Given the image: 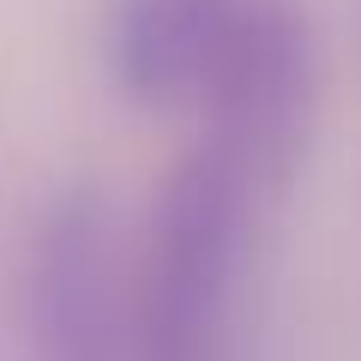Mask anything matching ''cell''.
Wrapping results in <instances>:
<instances>
[{
    "instance_id": "4",
    "label": "cell",
    "mask_w": 361,
    "mask_h": 361,
    "mask_svg": "<svg viewBox=\"0 0 361 361\" xmlns=\"http://www.w3.org/2000/svg\"><path fill=\"white\" fill-rule=\"evenodd\" d=\"M235 6L241 0H115L109 66L121 97L139 109L199 103Z\"/></svg>"
},
{
    "instance_id": "1",
    "label": "cell",
    "mask_w": 361,
    "mask_h": 361,
    "mask_svg": "<svg viewBox=\"0 0 361 361\" xmlns=\"http://www.w3.org/2000/svg\"><path fill=\"white\" fill-rule=\"evenodd\" d=\"M259 193L247 175L199 139L163 180L133 271V343L139 361H241L235 289L247 265Z\"/></svg>"
},
{
    "instance_id": "3",
    "label": "cell",
    "mask_w": 361,
    "mask_h": 361,
    "mask_svg": "<svg viewBox=\"0 0 361 361\" xmlns=\"http://www.w3.org/2000/svg\"><path fill=\"white\" fill-rule=\"evenodd\" d=\"M30 343L37 361H139L133 277H121L115 217L97 187H66L37 229Z\"/></svg>"
},
{
    "instance_id": "2",
    "label": "cell",
    "mask_w": 361,
    "mask_h": 361,
    "mask_svg": "<svg viewBox=\"0 0 361 361\" xmlns=\"http://www.w3.org/2000/svg\"><path fill=\"white\" fill-rule=\"evenodd\" d=\"M217 145L259 199L283 193L313 127V30L295 0H241L199 90Z\"/></svg>"
}]
</instances>
